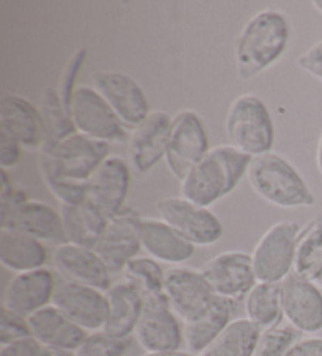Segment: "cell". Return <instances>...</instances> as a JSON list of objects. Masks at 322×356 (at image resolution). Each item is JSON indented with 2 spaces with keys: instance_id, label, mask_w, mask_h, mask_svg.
Wrapping results in <instances>:
<instances>
[{
  "instance_id": "obj_29",
  "label": "cell",
  "mask_w": 322,
  "mask_h": 356,
  "mask_svg": "<svg viewBox=\"0 0 322 356\" xmlns=\"http://www.w3.org/2000/svg\"><path fill=\"white\" fill-rule=\"evenodd\" d=\"M245 317L259 331H266L282 325L283 303L282 282H256L244 300Z\"/></svg>"
},
{
  "instance_id": "obj_36",
  "label": "cell",
  "mask_w": 322,
  "mask_h": 356,
  "mask_svg": "<svg viewBox=\"0 0 322 356\" xmlns=\"http://www.w3.org/2000/svg\"><path fill=\"white\" fill-rule=\"evenodd\" d=\"M46 187L61 206H79L89 198V182L60 179L54 176H41Z\"/></svg>"
},
{
  "instance_id": "obj_43",
  "label": "cell",
  "mask_w": 322,
  "mask_h": 356,
  "mask_svg": "<svg viewBox=\"0 0 322 356\" xmlns=\"http://www.w3.org/2000/svg\"><path fill=\"white\" fill-rule=\"evenodd\" d=\"M141 356H197V355L190 353L189 350H170V352H153V353L145 352Z\"/></svg>"
},
{
  "instance_id": "obj_17",
  "label": "cell",
  "mask_w": 322,
  "mask_h": 356,
  "mask_svg": "<svg viewBox=\"0 0 322 356\" xmlns=\"http://www.w3.org/2000/svg\"><path fill=\"white\" fill-rule=\"evenodd\" d=\"M282 303L288 325L302 334L322 330V292L316 282L291 273L282 282Z\"/></svg>"
},
{
  "instance_id": "obj_24",
  "label": "cell",
  "mask_w": 322,
  "mask_h": 356,
  "mask_svg": "<svg viewBox=\"0 0 322 356\" xmlns=\"http://www.w3.org/2000/svg\"><path fill=\"white\" fill-rule=\"evenodd\" d=\"M109 314L102 331L116 339H129L135 333L145 309V297L137 286L128 280L115 282L105 292Z\"/></svg>"
},
{
  "instance_id": "obj_26",
  "label": "cell",
  "mask_w": 322,
  "mask_h": 356,
  "mask_svg": "<svg viewBox=\"0 0 322 356\" xmlns=\"http://www.w3.org/2000/svg\"><path fill=\"white\" fill-rule=\"evenodd\" d=\"M47 262L46 245L24 232L0 228V264L15 273L45 268Z\"/></svg>"
},
{
  "instance_id": "obj_4",
  "label": "cell",
  "mask_w": 322,
  "mask_h": 356,
  "mask_svg": "<svg viewBox=\"0 0 322 356\" xmlns=\"http://www.w3.org/2000/svg\"><path fill=\"white\" fill-rule=\"evenodd\" d=\"M109 156L107 141L76 132L61 141L46 138L38 149V168L41 176L89 182Z\"/></svg>"
},
{
  "instance_id": "obj_33",
  "label": "cell",
  "mask_w": 322,
  "mask_h": 356,
  "mask_svg": "<svg viewBox=\"0 0 322 356\" xmlns=\"http://www.w3.org/2000/svg\"><path fill=\"white\" fill-rule=\"evenodd\" d=\"M125 278L137 286L144 297L162 296L167 270L150 256H137L125 268Z\"/></svg>"
},
{
  "instance_id": "obj_37",
  "label": "cell",
  "mask_w": 322,
  "mask_h": 356,
  "mask_svg": "<svg viewBox=\"0 0 322 356\" xmlns=\"http://www.w3.org/2000/svg\"><path fill=\"white\" fill-rule=\"evenodd\" d=\"M86 55H89V51H86L85 47H79L77 51L71 55V58L68 60V63L63 70V74H61V77H60V83H59L57 90L68 108H70L74 90L77 88L76 81L79 77L80 70H82V66L85 63Z\"/></svg>"
},
{
  "instance_id": "obj_25",
  "label": "cell",
  "mask_w": 322,
  "mask_h": 356,
  "mask_svg": "<svg viewBox=\"0 0 322 356\" xmlns=\"http://www.w3.org/2000/svg\"><path fill=\"white\" fill-rule=\"evenodd\" d=\"M27 322L32 337L43 348L74 352L89 334L54 305L36 311Z\"/></svg>"
},
{
  "instance_id": "obj_20",
  "label": "cell",
  "mask_w": 322,
  "mask_h": 356,
  "mask_svg": "<svg viewBox=\"0 0 322 356\" xmlns=\"http://www.w3.org/2000/svg\"><path fill=\"white\" fill-rule=\"evenodd\" d=\"M171 116L162 110H151L146 120L129 137V159L139 173L145 175L165 159Z\"/></svg>"
},
{
  "instance_id": "obj_3",
  "label": "cell",
  "mask_w": 322,
  "mask_h": 356,
  "mask_svg": "<svg viewBox=\"0 0 322 356\" xmlns=\"http://www.w3.org/2000/svg\"><path fill=\"white\" fill-rule=\"evenodd\" d=\"M252 188L269 204L282 209L312 207L316 196L302 175L278 152L252 159L247 171Z\"/></svg>"
},
{
  "instance_id": "obj_42",
  "label": "cell",
  "mask_w": 322,
  "mask_h": 356,
  "mask_svg": "<svg viewBox=\"0 0 322 356\" xmlns=\"http://www.w3.org/2000/svg\"><path fill=\"white\" fill-rule=\"evenodd\" d=\"M289 356H322V337H302Z\"/></svg>"
},
{
  "instance_id": "obj_30",
  "label": "cell",
  "mask_w": 322,
  "mask_h": 356,
  "mask_svg": "<svg viewBox=\"0 0 322 356\" xmlns=\"http://www.w3.org/2000/svg\"><path fill=\"white\" fill-rule=\"evenodd\" d=\"M293 273L313 282L322 273V216L312 218L300 229Z\"/></svg>"
},
{
  "instance_id": "obj_32",
  "label": "cell",
  "mask_w": 322,
  "mask_h": 356,
  "mask_svg": "<svg viewBox=\"0 0 322 356\" xmlns=\"http://www.w3.org/2000/svg\"><path fill=\"white\" fill-rule=\"evenodd\" d=\"M40 113L43 122H45L46 138L52 141H61L72 134H76L70 108L61 99L57 88L47 87L43 90L40 101Z\"/></svg>"
},
{
  "instance_id": "obj_2",
  "label": "cell",
  "mask_w": 322,
  "mask_h": 356,
  "mask_svg": "<svg viewBox=\"0 0 322 356\" xmlns=\"http://www.w3.org/2000/svg\"><path fill=\"white\" fill-rule=\"evenodd\" d=\"M252 159L231 145L214 146L181 181L179 192L184 200L209 209L238 187Z\"/></svg>"
},
{
  "instance_id": "obj_27",
  "label": "cell",
  "mask_w": 322,
  "mask_h": 356,
  "mask_svg": "<svg viewBox=\"0 0 322 356\" xmlns=\"http://www.w3.org/2000/svg\"><path fill=\"white\" fill-rule=\"evenodd\" d=\"M236 302L227 298H217L208 312L197 321L184 325V342L190 353L200 356L222 331L234 321L238 309Z\"/></svg>"
},
{
  "instance_id": "obj_10",
  "label": "cell",
  "mask_w": 322,
  "mask_h": 356,
  "mask_svg": "<svg viewBox=\"0 0 322 356\" xmlns=\"http://www.w3.org/2000/svg\"><path fill=\"white\" fill-rule=\"evenodd\" d=\"M164 296L184 325L200 318L219 298L200 270L189 267L167 270Z\"/></svg>"
},
{
  "instance_id": "obj_23",
  "label": "cell",
  "mask_w": 322,
  "mask_h": 356,
  "mask_svg": "<svg viewBox=\"0 0 322 356\" xmlns=\"http://www.w3.org/2000/svg\"><path fill=\"white\" fill-rule=\"evenodd\" d=\"M137 231L141 248L159 262L178 267L195 254V245L185 241L164 220L140 217Z\"/></svg>"
},
{
  "instance_id": "obj_22",
  "label": "cell",
  "mask_w": 322,
  "mask_h": 356,
  "mask_svg": "<svg viewBox=\"0 0 322 356\" xmlns=\"http://www.w3.org/2000/svg\"><path fill=\"white\" fill-rule=\"evenodd\" d=\"M0 129L30 151L40 149L46 140L40 108L20 95H3L0 99Z\"/></svg>"
},
{
  "instance_id": "obj_8",
  "label": "cell",
  "mask_w": 322,
  "mask_h": 356,
  "mask_svg": "<svg viewBox=\"0 0 322 356\" xmlns=\"http://www.w3.org/2000/svg\"><path fill=\"white\" fill-rule=\"evenodd\" d=\"M160 220L195 247H210L224 237V225L208 207L184 200L183 196L162 198L156 204Z\"/></svg>"
},
{
  "instance_id": "obj_12",
  "label": "cell",
  "mask_w": 322,
  "mask_h": 356,
  "mask_svg": "<svg viewBox=\"0 0 322 356\" xmlns=\"http://www.w3.org/2000/svg\"><path fill=\"white\" fill-rule=\"evenodd\" d=\"M200 272L215 296L236 303L244 302L258 282L252 254L239 250L224 251L214 256L204 264Z\"/></svg>"
},
{
  "instance_id": "obj_19",
  "label": "cell",
  "mask_w": 322,
  "mask_h": 356,
  "mask_svg": "<svg viewBox=\"0 0 322 356\" xmlns=\"http://www.w3.org/2000/svg\"><path fill=\"white\" fill-rule=\"evenodd\" d=\"M55 289V276L46 267L16 273L5 287L2 309L27 318L36 311L52 305Z\"/></svg>"
},
{
  "instance_id": "obj_1",
  "label": "cell",
  "mask_w": 322,
  "mask_h": 356,
  "mask_svg": "<svg viewBox=\"0 0 322 356\" xmlns=\"http://www.w3.org/2000/svg\"><path fill=\"white\" fill-rule=\"evenodd\" d=\"M289 22L282 11L266 8L245 22L234 47L240 81H250L283 57L289 44Z\"/></svg>"
},
{
  "instance_id": "obj_6",
  "label": "cell",
  "mask_w": 322,
  "mask_h": 356,
  "mask_svg": "<svg viewBox=\"0 0 322 356\" xmlns=\"http://www.w3.org/2000/svg\"><path fill=\"white\" fill-rule=\"evenodd\" d=\"M300 226L296 222L272 225L252 251V262L259 282H283L293 273L296 243Z\"/></svg>"
},
{
  "instance_id": "obj_46",
  "label": "cell",
  "mask_w": 322,
  "mask_h": 356,
  "mask_svg": "<svg viewBox=\"0 0 322 356\" xmlns=\"http://www.w3.org/2000/svg\"><path fill=\"white\" fill-rule=\"evenodd\" d=\"M313 7L319 11V13L322 15V0H314L313 2Z\"/></svg>"
},
{
  "instance_id": "obj_31",
  "label": "cell",
  "mask_w": 322,
  "mask_h": 356,
  "mask_svg": "<svg viewBox=\"0 0 322 356\" xmlns=\"http://www.w3.org/2000/svg\"><path fill=\"white\" fill-rule=\"evenodd\" d=\"M259 334L247 317L234 318L200 356H255Z\"/></svg>"
},
{
  "instance_id": "obj_34",
  "label": "cell",
  "mask_w": 322,
  "mask_h": 356,
  "mask_svg": "<svg viewBox=\"0 0 322 356\" xmlns=\"http://www.w3.org/2000/svg\"><path fill=\"white\" fill-rule=\"evenodd\" d=\"M302 337L300 331L291 325H278L275 328L261 331L255 356H289Z\"/></svg>"
},
{
  "instance_id": "obj_45",
  "label": "cell",
  "mask_w": 322,
  "mask_h": 356,
  "mask_svg": "<svg viewBox=\"0 0 322 356\" xmlns=\"http://www.w3.org/2000/svg\"><path fill=\"white\" fill-rule=\"evenodd\" d=\"M316 165H318L319 173L322 175V132L318 140V148H316Z\"/></svg>"
},
{
  "instance_id": "obj_15",
  "label": "cell",
  "mask_w": 322,
  "mask_h": 356,
  "mask_svg": "<svg viewBox=\"0 0 322 356\" xmlns=\"http://www.w3.org/2000/svg\"><path fill=\"white\" fill-rule=\"evenodd\" d=\"M52 305L86 333L101 331L107 322V296L95 287L63 281L55 289Z\"/></svg>"
},
{
  "instance_id": "obj_41",
  "label": "cell",
  "mask_w": 322,
  "mask_h": 356,
  "mask_svg": "<svg viewBox=\"0 0 322 356\" xmlns=\"http://www.w3.org/2000/svg\"><path fill=\"white\" fill-rule=\"evenodd\" d=\"M43 347L33 337L0 346V356H40Z\"/></svg>"
},
{
  "instance_id": "obj_21",
  "label": "cell",
  "mask_w": 322,
  "mask_h": 356,
  "mask_svg": "<svg viewBox=\"0 0 322 356\" xmlns=\"http://www.w3.org/2000/svg\"><path fill=\"white\" fill-rule=\"evenodd\" d=\"M0 222L2 228L24 232L43 243H52L57 247L66 242L60 212L46 202L27 200L15 207L7 217L0 218Z\"/></svg>"
},
{
  "instance_id": "obj_16",
  "label": "cell",
  "mask_w": 322,
  "mask_h": 356,
  "mask_svg": "<svg viewBox=\"0 0 322 356\" xmlns=\"http://www.w3.org/2000/svg\"><path fill=\"white\" fill-rule=\"evenodd\" d=\"M52 266L66 282L90 286L102 292L114 286V275L93 248L70 242L57 245L52 251Z\"/></svg>"
},
{
  "instance_id": "obj_44",
  "label": "cell",
  "mask_w": 322,
  "mask_h": 356,
  "mask_svg": "<svg viewBox=\"0 0 322 356\" xmlns=\"http://www.w3.org/2000/svg\"><path fill=\"white\" fill-rule=\"evenodd\" d=\"M40 356H74L72 352H65V350H52V348H43Z\"/></svg>"
},
{
  "instance_id": "obj_9",
  "label": "cell",
  "mask_w": 322,
  "mask_h": 356,
  "mask_svg": "<svg viewBox=\"0 0 322 356\" xmlns=\"http://www.w3.org/2000/svg\"><path fill=\"white\" fill-rule=\"evenodd\" d=\"M70 113L76 131L86 137L107 141L110 145L121 143L128 138L126 127L91 85H79L74 90Z\"/></svg>"
},
{
  "instance_id": "obj_18",
  "label": "cell",
  "mask_w": 322,
  "mask_h": 356,
  "mask_svg": "<svg viewBox=\"0 0 322 356\" xmlns=\"http://www.w3.org/2000/svg\"><path fill=\"white\" fill-rule=\"evenodd\" d=\"M131 187V171L120 156L110 154L89 181V198L105 218L112 220L125 209Z\"/></svg>"
},
{
  "instance_id": "obj_5",
  "label": "cell",
  "mask_w": 322,
  "mask_h": 356,
  "mask_svg": "<svg viewBox=\"0 0 322 356\" xmlns=\"http://www.w3.org/2000/svg\"><path fill=\"white\" fill-rule=\"evenodd\" d=\"M225 131L233 148L250 157L268 154L275 141L274 120L259 97L240 95L225 116Z\"/></svg>"
},
{
  "instance_id": "obj_38",
  "label": "cell",
  "mask_w": 322,
  "mask_h": 356,
  "mask_svg": "<svg viewBox=\"0 0 322 356\" xmlns=\"http://www.w3.org/2000/svg\"><path fill=\"white\" fill-rule=\"evenodd\" d=\"M29 337H32V333H30L27 318L7 309H2V316H0V346L29 339Z\"/></svg>"
},
{
  "instance_id": "obj_28",
  "label": "cell",
  "mask_w": 322,
  "mask_h": 356,
  "mask_svg": "<svg viewBox=\"0 0 322 356\" xmlns=\"http://www.w3.org/2000/svg\"><path fill=\"white\" fill-rule=\"evenodd\" d=\"M60 216L63 222L66 242L86 248L96 247L110 222L89 201L79 206H61Z\"/></svg>"
},
{
  "instance_id": "obj_11",
  "label": "cell",
  "mask_w": 322,
  "mask_h": 356,
  "mask_svg": "<svg viewBox=\"0 0 322 356\" xmlns=\"http://www.w3.org/2000/svg\"><path fill=\"white\" fill-rule=\"evenodd\" d=\"M90 81L126 129L134 131L151 113L144 90L131 76L120 71H96Z\"/></svg>"
},
{
  "instance_id": "obj_35",
  "label": "cell",
  "mask_w": 322,
  "mask_h": 356,
  "mask_svg": "<svg viewBox=\"0 0 322 356\" xmlns=\"http://www.w3.org/2000/svg\"><path fill=\"white\" fill-rule=\"evenodd\" d=\"M131 348L129 339H116L104 331H93L74 350V356H125Z\"/></svg>"
},
{
  "instance_id": "obj_40",
  "label": "cell",
  "mask_w": 322,
  "mask_h": 356,
  "mask_svg": "<svg viewBox=\"0 0 322 356\" xmlns=\"http://www.w3.org/2000/svg\"><path fill=\"white\" fill-rule=\"evenodd\" d=\"M297 65L302 67L303 71L308 72L309 76L322 82V40L314 42V44L307 49L299 58H297Z\"/></svg>"
},
{
  "instance_id": "obj_39",
  "label": "cell",
  "mask_w": 322,
  "mask_h": 356,
  "mask_svg": "<svg viewBox=\"0 0 322 356\" xmlns=\"http://www.w3.org/2000/svg\"><path fill=\"white\" fill-rule=\"evenodd\" d=\"M22 146L8 132L0 129V167L3 170L13 168L20 162Z\"/></svg>"
},
{
  "instance_id": "obj_13",
  "label": "cell",
  "mask_w": 322,
  "mask_h": 356,
  "mask_svg": "<svg viewBox=\"0 0 322 356\" xmlns=\"http://www.w3.org/2000/svg\"><path fill=\"white\" fill-rule=\"evenodd\" d=\"M134 336L139 346L148 353L181 350L184 328L164 293L145 297V309Z\"/></svg>"
},
{
  "instance_id": "obj_7",
  "label": "cell",
  "mask_w": 322,
  "mask_h": 356,
  "mask_svg": "<svg viewBox=\"0 0 322 356\" xmlns=\"http://www.w3.org/2000/svg\"><path fill=\"white\" fill-rule=\"evenodd\" d=\"M209 149L208 135L200 115L187 108L173 116L165 162L176 179L183 181Z\"/></svg>"
},
{
  "instance_id": "obj_47",
  "label": "cell",
  "mask_w": 322,
  "mask_h": 356,
  "mask_svg": "<svg viewBox=\"0 0 322 356\" xmlns=\"http://www.w3.org/2000/svg\"><path fill=\"white\" fill-rule=\"evenodd\" d=\"M316 284H318L319 287H322V273L319 275V278H318V280H316Z\"/></svg>"
},
{
  "instance_id": "obj_14",
  "label": "cell",
  "mask_w": 322,
  "mask_h": 356,
  "mask_svg": "<svg viewBox=\"0 0 322 356\" xmlns=\"http://www.w3.org/2000/svg\"><path fill=\"white\" fill-rule=\"evenodd\" d=\"M140 216L131 207H125L110 220L96 247L93 248L107 266L110 273H121L129 262L139 256L141 248L137 223Z\"/></svg>"
}]
</instances>
